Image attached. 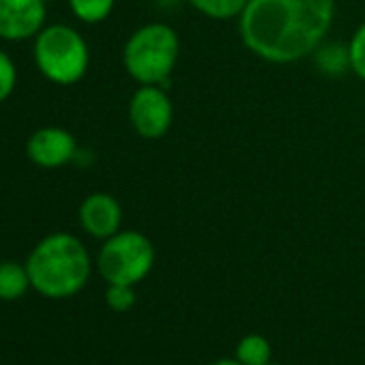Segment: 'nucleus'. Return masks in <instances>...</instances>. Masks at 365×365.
<instances>
[{"label":"nucleus","mask_w":365,"mask_h":365,"mask_svg":"<svg viewBox=\"0 0 365 365\" xmlns=\"http://www.w3.org/2000/svg\"><path fill=\"white\" fill-rule=\"evenodd\" d=\"M211 365H243V363L235 356V359H217V361L211 363Z\"/></svg>","instance_id":"nucleus-18"},{"label":"nucleus","mask_w":365,"mask_h":365,"mask_svg":"<svg viewBox=\"0 0 365 365\" xmlns=\"http://www.w3.org/2000/svg\"><path fill=\"white\" fill-rule=\"evenodd\" d=\"M348 54H350V71L365 82V22L354 31L348 43Z\"/></svg>","instance_id":"nucleus-16"},{"label":"nucleus","mask_w":365,"mask_h":365,"mask_svg":"<svg viewBox=\"0 0 365 365\" xmlns=\"http://www.w3.org/2000/svg\"><path fill=\"white\" fill-rule=\"evenodd\" d=\"M172 101L168 91L155 84H142L129 101V123L144 140H159L172 127Z\"/></svg>","instance_id":"nucleus-6"},{"label":"nucleus","mask_w":365,"mask_h":365,"mask_svg":"<svg viewBox=\"0 0 365 365\" xmlns=\"http://www.w3.org/2000/svg\"><path fill=\"white\" fill-rule=\"evenodd\" d=\"M180 52L178 35L172 26L153 22L138 29L123 48L127 73L142 86L155 84L168 91Z\"/></svg>","instance_id":"nucleus-3"},{"label":"nucleus","mask_w":365,"mask_h":365,"mask_svg":"<svg viewBox=\"0 0 365 365\" xmlns=\"http://www.w3.org/2000/svg\"><path fill=\"white\" fill-rule=\"evenodd\" d=\"M80 226L93 239L106 241L120 230L123 224V209L118 200L106 192H95L86 196L78 209Z\"/></svg>","instance_id":"nucleus-9"},{"label":"nucleus","mask_w":365,"mask_h":365,"mask_svg":"<svg viewBox=\"0 0 365 365\" xmlns=\"http://www.w3.org/2000/svg\"><path fill=\"white\" fill-rule=\"evenodd\" d=\"M26 155L39 168H63L76 159L78 142L73 133L63 127H41L29 138Z\"/></svg>","instance_id":"nucleus-8"},{"label":"nucleus","mask_w":365,"mask_h":365,"mask_svg":"<svg viewBox=\"0 0 365 365\" xmlns=\"http://www.w3.org/2000/svg\"><path fill=\"white\" fill-rule=\"evenodd\" d=\"M31 277L26 264L3 260L0 262V301H18L29 292Z\"/></svg>","instance_id":"nucleus-10"},{"label":"nucleus","mask_w":365,"mask_h":365,"mask_svg":"<svg viewBox=\"0 0 365 365\" xmlns=\"http://www.w3.org/2000/svg\"><path fill=\"white\" fill-rule=\"evenodd\" d=\"M35 65L39 73L58 86L78 84L91 65L86 39L67 24H48L35 37Z\"/></svg>","instance_id":"nucleus-4"},{"label":"nucleus","mask_w":365,"mask_h":365,"mask_svg":"<svg viewBox=\"0 0 365 365\" xmlns=\"http://www.w3.org/2000/svg\"><path fill=\"white\" fill-rule=\"evenodd\" d=\"M26 269L35 292L46 299H69L88 284L93 260L76 235L52 232L33 247Z\"/></svg>","instance_id":"nucleus-2"},{"label":"nucleus","mask_w":365,"mask_h":365,"mask_svg":"<svg viewBox=\"0 0 365 365\" xmlns=\"http://www.w3.org/2000/svg\"><path fill=\"white\" fill-rule=\"evenodd\" d=\"M316 67L324 76H341L346 69H350V54L348 48L341 43H327L320 46L316 52Z\"/></svg>","instance_id":"nucleus-12"},{"label":"nucleus","mask_w":365,"mask_h":365,"mask_svg":"<svg viewBox=\"0 0 365 365\" xmlns=\"http://www.w3.org/2000/svg\"><path fill=\"white\" fill-rule=\"evenodd\" d=\"M187 3L211 20H232L243 14L247 0H187Z\"/></svg>","instance_id":"nucleus-13"},{"label":"nucleus","mask_w":365,"mask_h":365,"mask_svg":"<svg viewBox=\"0 0 365 365\" xmlns=\"http://www.w3.org/2000/svg\"><path fill=\"white\" fill-rule=\"evenodd\" d=\"M116 0H69L71 14L84 24H99L110 18Z\"/></svg>","instance_id":"nucleus-14"},{"label":"nucleus","mask_w":365,"mask_h":365,"mask_svg":"<svg viewBox=\"0 0 365 365\" xmlns=\"http://www.w3.org/2000/svg\"><path fill=\"white\" fill-rule=\"evenodd\" d=\"M267 365H282V363H273V361H271V363H267Z\"/></svg>","instance_id":"nucleus-19"},{"label":"nucleus","mask_w":365,"mask_h":365,"mask_svg":"<svg viewBox=\"0 0 365 365\" xmlns=\"http://www.w3.org/2000/svg\"><path fill=\"white\" fill-rule=\"evenodd\" d=\"M271 354H273L271 341L258 333L245 335L237 344V350H235V356L243 365H267V363H271Z\"/></svg>","instance_id":"nucleus-11"},{"label":"nucleus","mask_w":365,"mask_h":365,"mask_svg":"<svg viewBox=\"0 0 365 365\" xmlns=\"http://www.w3.org/2000/svg\"><path fill=\"white\" fill-rule=\"evenodd\" d=\"M106 305L112 312H129L135 305V290L133 286H125V284H108L106 290Z\"/></svg>","instance_id":"nucleus-15"},{"label":"nucleus","mask_w":365,"mask_h":365,"mask_svg":"<svg viewBox=\"0 0 365 365\" xmlns=\"http://www.w3.org/2000/svg\"><path fill=\"white\" fill-rule=\"evenodd\" d=\"M333 18L335 0H247L239 16V33L258 58L290 65L324 43Z\"/></svg>","instance_id":"nucleus-1"},{"label":"nucleus","mask_w":365,"mask_h":365,"mask_svg":"<svg viewBox=\"0 0 365 365\" xmlns=\"http://www.w3.org/2000/svg\"><path fill=\"white\" fill-rule=\"evenodd\" d=\"M153 267L155 245L138 230H118L103 241L97 256V271L108 284L135 286L148 277Z\"/></svg>","instance_id":"nucleus-5"},{"label":"nucleus","mask_w":365,"mask_h":365,"mask_svg":"<svg viewBox=\"0 0 365 365\" xmlns=\"http://www.w3.org/2000/svg\"><path fill=\"white\" fill-rule=\"evenodd\" d=\"M16 84H18V67L5 50H0V103L14 95Z\"/></svg>","instance_id":"nucleus-17"},{"label":"nucleus","mask_w":365,"mask_h":365,"mask_svg":"<svg viewBox=\"0 0 365 365\" xmlns=\"http://www.w3.org/2000/svg\"><path fill=\"white\" fill-rule=\"evenodd\" d=\"M48 18V0H0V39L20 43L35 39Z\"/></svg>","instance_id":"nucleus-7"}]
</instances>
